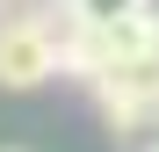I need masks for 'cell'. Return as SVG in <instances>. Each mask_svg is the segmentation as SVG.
I'll return each mask as SVG.
<instances>
[{
	"mask_svg": "<svg viewBox=\"0 0 159 152\" xmlns=\"http://www.w3.org/2000/svg\"><path fill=\"white\" fill-rule=\"evenodd\" d=\"M43 80H58V22L22 7L0 15V87L7 94H36Z\"/></svg>",
	"mask_w": 159,
	"mask_h": 152,
	"instance_id": "6da1fadb",
	"label": "cell"
},
{
	"mask_svg": "<svg viewBox=\"0 0 159 152\" xmlns=\"http://www.w3.org/2000/svg\"><path fill=\"white\" fill-rule=\"evenodd\" d=\"M101 123L123 152H159V87L145 94H109L101 101Z\"/></svg>",
	"mask_w": 159,
	"mask_h": 152,
	"instance_id": "7a4b0ae2",
	"label": "cell"
},
{
	"mask_svg": "<svg viewBox=\"0 0 159 152\" xmlns=\"http://www.w3.org/2000/svg\"><path fill=\"white\" fill-rule=\"evenodd\" d=\"M159 0H65V15L72 22H94V29H109V22H138V15H152Z\"/></svg>",
	"mask_w": 159,
	"mask_h": 152,
	"instance_id": "3957f363",
	"label": "cell"
},
{
	"mask_svg": "<svg viewBox=\"0 0 159 152\" xmlns=\"http://www.w3.org/2000/svg\"><path fill=\"white\" fill-rule=\"evenodd\" d=\"M0 7H36V0H0Z\"/></svg>",
	"mask_w": 159,
	"mask_h": 152,
	"instance_id": "277c9868",
	"label": "cell"
},
{
	"mask_svg": "<svg viewBox=\"0 0 159 152\" xmlns=\"http://www.w3.org/2000/svg\"><path fill=\"white\" fill-rule=\"evenodd\" d=\"M0 152H29V145H0Z\"/></svg>",
	"mask_w": 159,
	"mask_h": 152,
	"instance_id": "5b68a950",
	"label": "cell"
},
{
	"mask_svg": "<svg viewBox=\"0 0 159 152\" xmlns=\"http://www.w3.org/2000/svg\"><path fill=\"white\" fill-rule=\"evenodd\" d=\"M152 29H159V7H152Z\"/></svg>",
	"mask_w": 159,
	"mask_h": 152,
	"instance_id": "8992f818",
	"label": "cell"
}]
</instances>
